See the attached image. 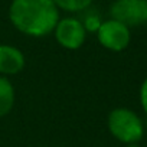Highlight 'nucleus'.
I'll list each match as a JSON object with an SVG mask.
<instances>
[{
    "instance_id": "nucleus-1",
    "label": "nucleus",
    "mask_w": 147,
    "mask_h": 147,
    "mask_svg": "<svg viewBox=\"0 0 147 147\" xmlns=\"http://www.w3.org/2000/svg\"><path fill=\"white\" fill-rule=\"evenodd\" d=\"M59 19L53 0H12L9 6L10 23L25 36H48L53 33Z\"/></svg>"
},
{
    "instance_id": "nucleus-2",
    "label": "nucleus",
    "mask_w": 147,
    "mask_h": 147,
    "mask_svg": "<svg viewBox=\"0 0 147 147\" xmlns=\"http://www.w3.org/2000/svg\"><path fill=\"white\" fill-rule=\"evenodd\" d=\"M107 127L110 134L120 143L136 144L144 136V125L140 115L125 107H117L110 111L107 117Z\"/></svg>"
},
{
    "instance_id": "nucleus-3",
    "label": "nucleus",
    "mask_w": 147,
    "mask_h": 147,
    "mask_svg": "<svg viewBox=\"0 0 147 147\" xmlns=\"http://www.w3.org/2000/svg\"><path fill=\"white\" fill-rule=\"evenodd\" d=\"M97 40L98 43L111 52H123L128 48L131 42V32L130 28L117 22L114 19L102 20L100 29L97 30Z\"/></svg>"
},
{
    "instance_id": "nucleus-4",
    "label": "nucleus",
    "mask_w": 147,
    "mask_h": 147,
    "mask_svg": "<svg viewBox=\"0 0 147 147\" xmlns=\"http://www.w3.org/2000/svg\"><path fill=\"white\" fill-rule=\"evenodd\" d=\"M111 19L127 28L147 23V0H114L110 7Z\"/></svg>"
},
{
    "instance_id": "nucleus-5",
    "label": "nucleus",
    "mask_w": 147,
    "mask_h": 147,
    "mask_svg": "<svg viewBox=\"0 0 147 147\" xmlns=\"http://www.w3.org/2000/svg\"><path fill=\"white\" fill-rule=\"evenodd\" d=\"M53 36L61 48L66 51H77L85 43L87 30L80 19L68 16L59 19L53 30Z\"/></svg>"
},
{
    "instance_id": "nucleus-6",
    "label": "nucleus",
    "mask_w": 147,
    "mask_h": 147,
    "mask_svg": "<svg viewBox=\"0 0 147 147\" xmlns=\"http://www.w3.org/2000/svg\"><path fill=\"white\" fill-rule=\"evenodd\" d=\"M26 59L23 52L9 43H0V77L18 75L25 69Z\"/></svg>"
},
{
    "instance_id": "nucleus-7",
    "label": "nucleus",
    "mask_w": 147,
    "mask_h": 147,
    "mask_svg": "<svg viewBox=\"0 0 147 147\" xmlns=\"http://www.w3.org/2000/svg\"><path fill=\"white\" fill-rule=\"evenodd\" d=\"M16 102L15 85L7 77H0V118L10 114Z\"/></svg>"
},
{
    "instance_id": "nucleus-8",
    "label": "nucleus",
    "mask_w": 147,
    "mask_h": 147,
    "mask_svg": "<svg viewBox=\"0 0 147 147\" xmlns=\"http://www.w3.org/2000/svg\"><path fill=\"white\" fill-rule=\"evenodd\" d=\"M94 0H53V3L59 10H65L68 13H78L87 10Z\"/></svg>"
},
{
    "instance_id": "nucleus-9",
    "label": "nucleus",
    "mask_w": 147,
    "mask_h": 147,
    "mask_svg": "<svg viewBox=\"0 0 147 147\" xmlns=\"http://www.w3.org/2000/svg\"><path fill=\"white\" fill-rule=\"evenodd\" d=\"M81 22H82V25H84L87 33H88V32L97 33V30L100 29V26H101V23H102L101 18H100L97 13H90V15H87V16L84 18V20H81Z\"/></svg>"
},
{
    "instance_id": "nucleus-10",
    "label": "nucleus",
    "mask_w": 147,
    "mask_h": 147,
    "mask_svg": "<svg viewBox=\"0 0 147 147\" xmlns=\"http://www.w3.org/2000/svg\"><path fill=\"white\" fill-rule=\"evenodd\" d=\"M138 98H140V105H141L143 111L147 114V78H146V80L141 82V85H140Z\"/></svg>"
},
{
    "instance_id": "nucleus-11",
    "label": "nucleus",
    "mask_w": 147,
    "mask_h": 147,
    "mask_svg": "<svg viewBox=\"0 0 147 147\" xmlns=\"http://www.w3.org/2000/svg\"><path fill=\"white\" fill-rule=\"evenodd\" d=\"M124 147H140V144L138 143H136V144H125Z\"/></svg>"
}]
</instances>
